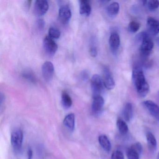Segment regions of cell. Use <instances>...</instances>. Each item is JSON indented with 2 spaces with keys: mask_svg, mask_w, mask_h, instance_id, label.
<instances>
[{
  "mask_svg": "<svg viewBox=\"0 0 159 159\" xmlns=\"http://www.w3.org/2000/svg\"><path fill=\"white\" fill-rule=\"evenodd\" d=\"M109 43L111 51L113 52H117L120 47V37L119 34L115 32L111 33L110 37Z\"/></svg>",
  "mask_w": 159,
  "mask_h": 159,
  "instance_id": "7c38bea8",
  "label": "cell"
},
{
  "mask_svg": "<svg viewBox=\"0 0 159 159\" xmlns=\"http://www.w3.org/2000/svg\"><path fill=\"white\" fill-rule=\"evenodd\" d=\"M156 42H157V44L159 45V38L157 39V40H156Z\"/></svg>",
  "mask_w": 159,
  "mask_h": 159,
  "instance_id": "d6a6232c",
  "label": "cell"
},
{
  "mask_svg": "<svg viewBox=\"0 0 159 159\" xmlns=\"http://www.w3.org/2000/svg\"><path fill=\"white\" fill-rule=\"evenodd\" d=\"M98 142L103 149L106 151L109 152L111 149V144L107 137L105 135H101L98 137Z\"/></svg>",
  "mask_w": 159,
  "mask_h": 159,
  "instance_id": "2e32d148",
  "label": "cell"
},
{
  "mask_svg": "<svg viewBox=\"0 0 159 159\" xmlns=\"http://www.w3.org/2000/svg\"><path fill=\"white\" fill-rule=\"evenodd\" d=\"M148 147L150 150L154 151L157 148V140L153 134L148 133L146 136Z\"/></svg>",
  "mask_w": 159,
  "mask_h": 159,
  "instance_id": "e0dca14e",
  "label": "cell"
},
{
  "mask_svg": "<svg viewBox=\"0 0 159 159\" xmlns=\"http://www.w3.org/2000/svg\"><path fill=\"white\" fill-rule=\"evenodd\" d=\"M80 12L82 15L89 16L92 11V7L88 0L80 1Z\"/></svg>",
  "mask_w": 159,
  "mask_h": 159,
  "instance_id": "5bb4252c",
  "label": "cell"
},
{
  "mask_svg": "<svg viewBox=\"0 0 159 159\" xmlns=\"http://www.w3.org/2000/svg\"><path fill=\"white\" fill-rule=\"evenodd\" d=\"M42 72L43 79L46 81L50 82L52 79L54 73L53 64L50 61L43 63L42 67Z\"/></svg>",
  "mask_w": 159,
  "mask_h": 159,
  "instance_id": "8992f818",
  "label": "cell"
},
{
  "mask_svg": "<svg viewBox=\"0 0 159 159\" xmlns=\"http://www.w3.org/2000/svg\"><path fill=\"white\" fill-rule=\"evenodd\" d=\"M138 38L141 41L140 46V52L144 57L148 56L153 48V42L150 38L148 34L146 32L140 33L139 35Z\"/></svg>",
  "mask_w": 159,
  "mask_h": 159,
  "instance_id": "7a4b0ae2",
  "label": "cell"
},
{
  "mask_svg": "<svg viewBox=\"0 0 159 159\" xmlns=\"http://www.w3.org/2000/svg\"><path fill=\"white\" fill-rule=\"evenodd\" d=\"M23 78L32 83L36 82V78L34 73L30 70H26L24 71L22 74Z\"/></svg>",
  "mask_w": 159,
  "mask_h": 159,
  "instance_id": "7402d4cb",
  "label": "cell"
},
{
  "mask_svg": "<svg viewBox=\"0 0 159 159\" xmlns=\"http://www.w3.org/2000/svg\"><path fill=\"white\" fill-rule=\"evenodd\" d=\"M140 24L138 22L133 21L130 22L129 25V30L132 33H135L139 30Z\"/></svg>",
  "mask_w": 159,
  "mask_h": 159,
  "instance_id": "484cf974",
  "label": "cell"
},
{
  "mask_svg": "<svg viewBox=\"0 0 159 159\" xmlns=\"http://www.w3.org/2000/svg\"><path fill=\"white\" fill-rule=\"evenodd\" d=\"M49 3L46 0H37L35 2V11L38 15L43 16L49 10Z\"/></svg>",
  "mask_w": 159,
  "mask_h": 159,
  "instance_id": "9c48e42d",
  "label": "cell"
},
{
  "mask_svg": "<svg viewBox=\"0 0 159 159\" xmlns=\"http://www.w3.org/2000/svg\"><path fill=\"white\" fill-rule=\"evenodd\" d=\"M43 46L45 52L52 56L55 54L58 49L56 43L49 36H45L43 39Z\"/></svg>",
  "mask_w": 159,
  "mask_h": 159,
  "instance_id": "5b68a950",
  "label": "cell"
},
{
  "mask_svg": "<svg viewBox=\"0 0 159 159\" xmlns=\"http://www.w3.org/2000/svg\"><path fill=\"white\" fill-rule=\"evenodd\" d=\"M123 115L126 121H130L133 117V107L130 103L125 104L123 110Z\"/></svg>",
  "mask_w": 159,
  "mask_h": 159,
  "instance_id": "d6986e66",
  "label": "cell"
},
{
  "mask_svg": "<svg viewBox=\"0 0 159 159\" xmlns=\"http://www.w3.org/2000/svg\"><path fill=\"white\" fill-rule=\"evenodd\" d=\"M111 159H124V156L123 152L120 151H115L111 154Z\"/></svg>",
  "mask_w": 159,
  "mask_h": 159,
  "instance_id": "83f0119b",
  "label": "cell"
},
{
  "mask_svg": "<svg viewBox=\"0 0 159 159\" xmlns=\"http://www.w3.org/2000/svg\"><path fill=\"white\" fill-rule=\"evenodd\" d=\"M45 25V22L42 19H39L38 21V27L40 29H42L43 28Z\"/></svg>",
  "mask_w": 159,
  "mask_h": 159,
  "instance_id": "4dcf8cb0",
  "label": "cell"
},
{
  "mask_svg": "<svg viewBox=\"0 0 159 159\" xmlns=\"http://www.w3.org/2000/svg\"><path fill=\"white\" fill-rule=\"evenodd\" d=\"M132 78L138 93L141 97H145L149 91V85L146 81L142 69L136 66L133 69Z\"/></svg>",
  "mask_w": 159,
  "mask_h": 159,
  "instance_id": "6da1fadb",
  "label": "cell"
},
{
  "mask_svg": "<svg viewBox=\"0 0 159 159\" xmlns=\"http://www.w3.org/2000/svg\"><path fill=\"white\" fill-rule=\"evenodd\" d=\"M75 116L74 113H70L66 116L63 124L70 131H73L75 128Z\"/></svg>",
  "mask_w": 159,
  "mask_h": 159,
  "instance_id": "9a60e30c",
  "label": "cell"
},
{
  "mask_svg": "<svg viewBox=\"0 0 159 159\" xmlns=\"http://www.w3.org/2000/svg\"><path fill=\"white\" fill-rule=\"evenodd\" d=\"M33 157V151L32 149L29 148L27 151V159H32Z\"/></svg>",
  "mask_w": 159,
  "mask_h": 159,
  "instance_id": "1f68e13d",
  "label": "cell"
},
{
  "mask_svg": "<svg viewBox=\"0 0 159 159\" xmlns=\"http://www.w3.org/2000/svg\"><path fill=\"white\" fill-rule=\"evenodd\" d=\"M58 15L60 21L63 24H67L71 17V10L69 6L67 5H62L59 8Z\"/></svg>",
  "mask_w": 159,
  "mask_h": 159,
  "instance_id": "ba28073f",
  "label": "cell"
},
{
  "mask_svg": "<svg viewBox=\"0 0 159 159\" xmlns=\"http://www.w3.org/2000/svg\"><path fill=\"white\" fill-rule=\"evenodd\" d=\"M126 154L128 159H139V154L131 148L126 150Z\"/></svg>",
  "mask_w": 159,
  "mask_h": 159,
  "instance_id": "cb8c5ba5",
  "label": "cell"
},
{
  "mask_svg": "<svg viewBox=\"0 0 159 159\" xmlns=\"http://www.w3.org/2000/svg\"><path fill=\"white\" fill-rule=\"evenodd\" d=\"M24 133L21 128L15 129L11 135V143L15 151H19L22 148Z\"/></svg>",
  "mask_w": 159,
  "mask_h": 159,
  "instance_id": "3957f363",
  "label": "cell"
},
{
  "mask_svg": "<svg viewBox=\"0 0 159 159\" xmlns=\"http://www.w3.org/2000/svg\"><path fill=\"white\" fill-rule=\"evenodd\" d=\"M120 10V5L117 2L111 3L107 7V12L111 16H115L118 14Z\"/></svg>",
  "mask_w": 159,
  "mask_h": 159,
  "instance_id": "ffe728a7",
  "label": "cell"
},
{
  "mask_svg": "<svg viewBox=\"0 0 159 159\" xmlns=\"http://www.w3.org/2000/svg\"><path fill=\"white\" fill-rule=\"evenodd\" d=\"M104 105V99L101 95L93 97L92 109L94 114H98L101 112Z\"/></svg>",
  "mask_w": 159,
  "mask_h": 159,
  "instance_id": "30bf717a",
  "label": "cell"
},
{
  "mask_svg": "<svg viewBox=\"0 0 159 159\" xmlns=\"http://www.w3.org/2000/svg\"><path fill=\"white\" fill-rule=\"evenodd\" d=\"M90 53L92 57H96L97 56V49L95 46H92L90 48Z\"/></svg>",
  "mask_w": 159,
  "mask_h": 159,
  "instance_id": "f546056e",
  "label": "cell"
},
{
  "mask_svg": "<svg viewBox=\"0 0 159 159\" xmlns=\"http://www.w3.org/2000/svg\"><path fill=\"white\" fill-rule=\"evenodd\" d=\"M147 27L152 35H156L159 33V21L153 17H150L147 20Z\"/></svg>",
  "mask_w": 159,
  "mask_h": 159,
  "instance_id": "8fae6325",
  "label": "cell"
},
{
  "mask_svg": "<svg viewBox=\"0 0 159 159\" xmlns=\"http://www.w3.org/2000/svg\"><path fill=\"white\" fill-rule=\"evenodd\" d=\"M143 104L152 116L156 117L159 116V107L156 103L151 100H148L144 101Z\"/></svg>",
  "mask_w": 159,
  "mask_h": 159,
  "instance_id": "4fadbf2b",
  "label": "cell"
},
{
  "mask_svg": "<svg viewBox=\"0 0 159 159\" xmlns=\"http://www.w3.org/2000/svg\"><path fill=\"white\" fill-rule=\"evenodd\" d=\"M103 83L104 86L108 90H111L115 87L114 79L109 69L105 67L103 69Z\"/></svg>",
  "mask_w": 159,
  "mask_h": 159,
  "instance_id": "52a82bcc",
  "label": "cell"
},
{
  "mask_svg": "<svg viewBox=\"0 0 159 159\" xmlns=\"http://www.w3.org/2000/svg\"><path fill=\"white\" fill-rule=\"evenodd\" d=\"M157 159H159V152H158V155H157Z\"/></svg>",
  "mask_w": 159,
  "mask_h": 159,
  "instance_id": "836d02e7",
  "label": "cell"
},
{
  "mask_svg": "<svg viewBox=\"0 0 159 159\" xmlns=\"http://www.w3.org/2000/svg\"><path fill=\"white\" fill-rule=\"evenodd\" d=\"M61 98L62 105L65 108H69L71 107L72 104V99L70 96L66 91L62 92Z\"/></svg>",
  "mask_w": 159,
  "mask_h": 159,
  "instance_id": "ac0fdd59",
  "label": "cell"
},
{
  "mask_svg": "<svg viewBox=\"0 0 159 159\" xmlns=\"http://www.w3.org/2000/svg\"><path fill=\"white\" fill-rule=\"evenodd\" d=\"M158 96H159V92H158Z\"/></svg>",
  "mask_w": 159,
  "mask_h": 159,
  "instance_id": "e575fe53",
  "label": "cell"
},
{
  "mask_svg": "<svg viewBox=\"0 0 159 159\" xmlns=\"http://www.w3.org/2000/svg\"><path fill=\"white\" fill-rule=\"evenodd\" d=\"M48 33H49L48 36L53 39H59L61 36V32L59 31V30L57 29L56 28L53 27L50 28Z\"/></svg>",
  "mask_w": 159,
  "mask_h": 159,
  "instance_id": "603a6c76",
  "label": "cell"
},
{
  "mask_svg": "<svg viewBox=\"0 0 159 159\" xmlns=\"http://www.w3.org/2000/svg\"><path fill=\"white\" fill-rule=\"evenodd\" d=\"M131 149L134 150L137 153L140 155L143 151V147L141 143L139 142H136V143H134L130 147Z\"/></svg>",
  "mask_w": 159,
  "mask_h": 159,
  "instance_id": "4316f807",
  "label": "cell"
},
{
  "mask_svg": "<svg viewBox=\"0 0 159 159\" xmlns=\"http://www.w3.org/2000/svg\"><path fill=\"white\" fill-rule=\"evenodd\" d=\"M91 82L93 97L100 95L104 85L102 78L99 75L94 74L91 79Z\"/></svg>",
  "mask_w": 159,
  "mask_h": 159,
  "instance_id": "277c9868",
  "label": "cell"
},
{
  "mask_svg": "<svg viewBox=\"0 0 159 159\" xmlns=\"http://www.w3.org/2000/svg\"><path fill=\"white\" fill-rule=\"evenodd\" d=\"M117 127L119 132L121 134L125 135L127 134L128 131V127L126 123L122 119H118L117 121Z\"/></svg>",
  "mask_w": 159,
  "mask_h": 159,
  "instance_id": "44dd1931",
  "label": "cell"
},
{
  "mask_svg": "<svg viewBox=\"0 0 159 159\" xmlns=\"http://www.w3.org/2000/svg\"><path fill=\"white\" fill-rule=\"evenodd\" d=\"M89 78V74L87 70H83L81 72L80 79L83 81H87Z\"/></svg>",
  "mask_w": 159,
  "mask_h": 159,
  "instance_id": "f1b7e54d",
  "label": "cell"
},
{
  "mask_svg": "<svg viewBox=\"0 0 159 159\" xmlns=\"http://www.w3.org/2000/svg\"><path fill=\"white\" fill-rule=\"evenodd\" d=\"M147 6L150 11H154L159 7V1L156 0L149 1L147 2Z\"/></svg>",
  "mask_w": 159,
  "mask_h": 159,
  "instance_id": "d4e9b609",
  "label": "cell"
}]
</instances>
